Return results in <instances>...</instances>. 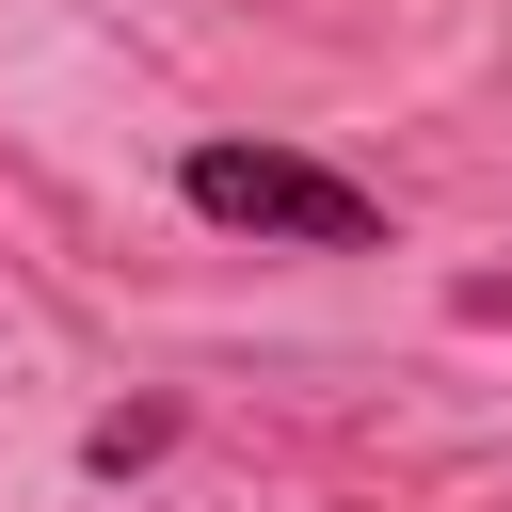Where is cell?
Masks as SVG:
<instances>
[{"mask_svg": "<svg viewBox=\"0 0 512 512\" xmlns=\"http://www.w3.org/2000/svg\"><path fill=\"white\" fill-rule=\"evenodd\" d=\"M176 208L224 224V240H272V256H384V192L368 176H336L304 144H240V128H208L176 160Z\"/></svg>", "mask_w": 512, "mask_h": 512, "instance_id": "1", "label": "cell"}, {"mask_svg": "<svg viewBox=\"0 0 512 512\" xmlns=\"http://www.w3.org/2000/svg\"><path fill=\"white\" fill-rule=\"evenodd\" d=\"M80 448H96V464H112V480H128V464H160V448H176V416H96V432H80Z\"/></svg>", "mask_w": 512, "mask_h": 512, "instance_id": "2", "label": "cell"}]
</instances>
